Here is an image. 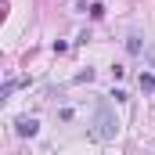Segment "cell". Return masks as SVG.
<instances>
[{
    "label": "cell",
    "instance_id": "3957f363",
    "mask_svg": "<svg viewBox=\"0 0 155 155\" xmlns=\"http://www.w3.org/2000/svg\"><path fill=\"white\" fill-rule=\"evenodd\" d=\"M141 90L144 94H155V76L152 72H141Z\"/></svg>",
    "mask_w": 155,
    "mask_h": 155
},
{
    "label": "cell",
    "instance_id": "277c9868",
    "mask_svg": "<svg viewBox=\"0 0 155 155\" xmlns=\"http://www.w3.org/2000/svg\"><path fill=\"white\" fill-rule=\"evenodd\" d=\"M15 87H18V79H7V83L0 87V97H11V94H15Z\"/></svg>",
    "mask_w": 155,
    "mask_h": 155
},
{
    "label": "cell",
    "instance_id": "5b68a950",
    "mask_svg": "<svg viewBox=\"0 0 155 155\" xmlns=\"http://www.w3.org/2000/svg\"><path fill=\"white\" fill-rule=\"evenodd\" d=\"M126 47H130L134 54H141V40H137V36H130V40H126Z\"/></svg>",
    "mask_w": 155,
    "mask_h": 155
},
{
    "label": "cell",
    "instance_id": "6da1fadb",
    "mask_svg": "<svg viewBox=\"0 0 155 155\" xmlns=\"http://www.w3.org/2000/svg\"><path fill=\"white\" fill-rule=\"evenodd\" d=\"M116 134H119L116 116L108 112V105H101V108H97V126H94V137H97V141H112Z\"/></svg>",
    "mask_w": 155,
    "mask_h": 155
},
{
    "label": "cell",
    "instance_id": "7a4b0ae2",
    "mask_svg": "<svg viewBox=\"0 0 155 155\" xmlns=\"http://www.w3.org/2000/svg\"><path fill=\"white\" fill-rule=\"evenodd\" d=\"M36 130H40L36 119H18V123H15V134H18V137H33Z\"/></svg>",
    "mask_w": 155,
    "mask_h": 155
}]
</instances>
